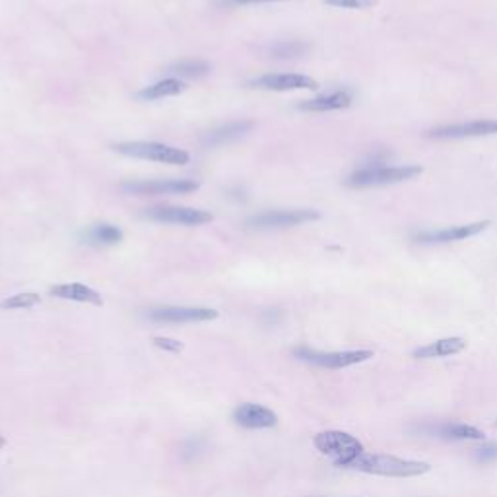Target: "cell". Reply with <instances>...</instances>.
Returning a JSON list of instances; mask_svg holds the SVG:
<instances>
[{
    "mask_svg": "<svg viewBox=\"0 0 497 497\" xmlns=\"http://www.w3.org/2000/svg\"><path fill=\"white\" fill-rule=\"evenodd\" d=\"M350 470H358L363 474L384 478H414L429 472L431 466L422 460H410V458H398L393 455H377V453H365L355 456L350 465Z\"/></svg>",
    "mask_w": 497,
    "mask_h": 497,
    "instance_id": "6da1fadb",
    "label": "cell"
},
{
    "mask_svg": "<svg viewBox=\"0 0 497 497\" xmlns=\"http://www.w3.org/2000/svg\"><path fill=\"white\" fill-rule=\"evenodd\" d=\"M420 166H383V164H373L365 166L346 179V186L352 188H367V186H384L396 185L408 179H414L416 175H422Z\"/></svg>",
    "mask_w": 497,
    "mask_h": 497,
    "instance_id": "7a4b0ae2",
    "label": "cell"
},
{
    "mask_svg": "<svg viewBox=\"0 0 497 497\" xmlns=\"http://www.w3.org/2000/svg\"><path fill=\"white\" fill-rule=\"evenodd\" d=\"M313 443L322 455L332 458V462L340 468H346L355 456L363 453L362 443L346 431H322L315 437Z\"/></svg>",
    "mask_w": 497,
    "mask_h": 497,
    "instance_id": "3957f363",
    "label": "cell"
},
{
    "mask_svg": "<svg viewBox=\"0 0 497 497\" xmlns=\"http://www.w3.org/2000/svg\"><path fill=\"white\" fill-rule=\"evenodd\" d=\"M113 148L119 154L138 157V159H150L157 164H169V166L188 164V154L185 150L159 144V142H121V144H115Z\"/></svg>",
    "mask_w": 497,
    "mask_h": 497,
    "instance_id": "277c9868",
    "label": "cell"
},
{
    "mask_svg": "<svg viewBox=\"0 0 497 497\" xmlns=\"http://www.w3.org/2000/svg\"><path fill=\"white\" fill-rule=\"evenodd\" d=\"M321 214L315 210H266L257 216L248 217L247 226L251 229H284L301 226L305 222H315Z\"/></svg>",
    "mask_w": 497,
    "mask_h": 497,
    "instance_id": "5b68a950",
    "label": "cell"
},
{
    "mask_svg": "<svg viewBox=\"0 0 497 497\" xmlns=\"http://www.w3.org/2000/svg\"><path fill=\"white\" fill-rule=\"evenodd\" d=\"M123 188L138 197H157V195H186L197 191L198 183L193 179H148V181H128Z\"/></svg>",
    "mask_w": 497,
    "mask_h": 497,
    "instance_id": "8992f818",
    "label": "cell"
},
{
    "mask_svg": "<svg viewBox=\"0 0 497 497\" xmlns=\"http://www.w3.org/2000/svg\"><path fill=\"white\" fill-rule=\"evenodd\" d=\"M295 355L303 360V362L319 365V367H327V369H342V367H350V365H358V363L371 360V350H346V352H317V350H309V348H300L295 350Z\"/></svg>",
    "mask_w": 497,
    "mask_h": 497,
    "instance_id": "52a82bcc",
    "label": "cell"
},
{
    "mask_svg": "<svg viewBox=\"0 0 497 497\" xmlns=\"http://www.w3.org/2000/svg\"><path fill=\"white\" fill-rule=\"evenodd\" d=\"M497 135L496 119H482V121H468V123L445 124L431 128L427 136L435 140H460V138H478V136Z\"/></svg>",
    "mask_w": 497,
    "mask_h": 497,
    "instance_id": "ba28073f",
    "label": "cell"
},
{
    "mask_svg": "<svg viewBox=\"0 0 497 497\" xmlns=\"http://www.w3.org/2000/svg\"><path fill=\"white\" fill-rule=\"evenodd\" d=\"M146 217L164 222V224H179V226H202L212 222L214 216L206 210L188 206H154L146 210Z\"/></svg>",
    "mask_w": 497,
    "mask_h": 497,
    "instance_id": "9c48e42d",
    "label": "cell"
},
{
    "mask_svg": "<svg viewBox=\"0 0 497 497\" xmlns=\"http://www.w3.org/2000/svg\"><path fill=\"white\" fill-rule=\"evenodd\" d=\"M253 88L269 92H291V90H317L319 84L305 74H264L253 80Z\"/></svg>",
    "mask_w": 497,
    "mask_h": 497,
    "instance_id": "30bf717a",
    "label": "cell"
},
{
    "mask_svg": "<svg viewBox=\"0 0 497 497\" xmlns=\"http://www.w3.org/2000/svg\"><path fill=\"white\" fill-rule=\"evenodd\" d=\"M155 322H204L217 317V311L206 307H155L148 313Z\"/></svg>",
    "mask_w": 497,
    "mask_h": 497,
    "instance_id": "8fae6325",
    "label": "cell"
},
{
    "mask_svg": "<svg viewBox=\"0 0 497 497\" xmlns=\"http://www.w3.org/2000/svg\"><path fill=\"white\" fill-rule=\"evenodd\" d=\"M489 226V220L484 222H474V224H466V226H453V228L447 229H437V231H425L416 235L418 243H424V245H431V243H451V241H462V239L474 237L480 231Z\"/></svg>",
    "mask_w": 497,
    "mask_h": 497,
    "instance_id": "7c38bea8",
    "label": "cell"
},
{
    "mask_svg": "<svg viewBox=\"0 0 497 497\" xmlns=\"http://www.w3.org/2000/svg\"><path fill=\"white\" fill-rule=\"evenodd\" d=\"M418 431H424V433L431 435V437L445 439V441H482L484 439V431H480L474 425L460 424V422L422 425V427H418Z\"/></svg>",
    "mask_w": 497,
    "mask_h": 497,
    "instance_id": "4fadbf2b",
    "label": "cell"
},
{
    "mask_svg": "<svg viewBox=\"0 0 497 497\" xmlns=\"http://www.w3.org/2000/svg\"><path fill=\"white\" fill-rule=\"evenodd\" d=\"M233 418L239 425L247 429H266L276 425V414L260 404H241Z\"/></svg>",
    "mask_w": 497,
    "mask_h": 497,
    "instance_id": "5bb4252c",
    "label": "cell"
},
{
    "mask_svg": "<svg viewBox=\"0 0 497 497\" xmlns=\"http://www.w3.org/2000/svg\"><path fill=\"white\" fill-rule=\"evenodd\" d=\"M51 295L59 298V300H70V301H80V303H92V305H101L104 300L97 291L86 286V284H59V286H52L49 290Z\"/></svg>",
    "mask_w": 497,
    "mask_h": 497,
    "instance_id": "9a60e30c",
    "label": "cell"
},
{
    "mask_svg": "<svg viewBox=\"0 0 497 497\" xmlns=\"http://www.w3.org/2000/svg\"><path fill=\"white\" fill-rule=\"evenodd\" d=\"M352 105V93L346 90H338V92L324 93L315 99L303 101L300 105L303 111H315V113H322V111H338V109H346Z\"/></svg>",
    "mask_w": 497,
    "mask_h": 497,
    "instance_id": "2e32d148",
    "label": "cell"
},
{
    "mask_svg": "<svg viewBox=\"0 0 497 497\" xmlns=\"http://www.w3.org/2000/svg\"><path fill=\"white\" fill-rule=\"evenodd\" d=\"M466 348V342L458 336H451V338H441L435 340L427 346H422L414 352V358L418 360H431V358H447V355H455L460 353Z\"/></svg>",
    "mask_w": 497,
    "mask_h": 497,
    "instance_id": "e0dca14e",
    "label": "cell"
},
{
    "mask_svg": "<svg viewBox=\"0 0 497 497\" xmlns=\"http://www.w3.org/2000/svg\"><path fill=\"white\" fill-rule=\"evenodd\" d=\"M253 128V121H233V123L217 126L214 130H210L204 136V144L206 146H224L239 140L241 136H245Z\"/></svg>",
    "mask_w": 497,
    "mask_h": 497,
    "instance_id": "ac0fdd59",
    "label": "cell"
},
{
    "mask_svg": "<svg viewBox=\"0 0 497 497\" xmlns=\"http://www.w3.org/2000/svg\"><path fill=\"white\" fill-rule=\"evenodd\" d=\"M181 92H185V84L177 80V78H166V80L152 84V86L144 88L142 92H138V97L144 99V101H154V99L179 95Z\"/></svg>",
    "mask_w": 497,
    "mask_h": 497,
    "instance_id": "d6986e66",
    "label": "cell"
},
{
    "mask_svg": "<svg viewBox=\"0 0 497 497\" xmlns=\"http://www.w3.org/2000/svg\"><path fill=\"white\" fill-rule=\"evenodd\" d=\"M123 239V231L113 224H95L86 231V243L90 245H115Z\"/></svg>",
    "mask_w": 497,
    "mask_h": 497,
    "instance_id": "ffe728a7",
    "label": "cell"
},
{
    "mask_svg": "<svg viewBox=\"0 0 497 497\" xmlns=\"http://www.w3.org/2000/svg\"><path fill=\"white\" fill-rule=\"evenodd\" d=\"M169 72L179 74L183 78H202L210 72V64L206 61H200V59H186V61L175 62Z\"/></svg>",
    "mask_w": 497,
    "mask_h": 497,
    "instance_id": "44dd1931",
    "label": "cell"
},
{
    "mask_svg": "<svg viewBox=\"0 0 497 497\" xmlns=\"http://www.w3.org/2000/svg\"><path fill=\"white\" fill-rule=\"evenodd\" d=\"M305 51H307V45H303L301 41H282L270 49V55L274 59H295Z\"/></svg>",
    "mask_w": 497,
    "mask_h": 497,
    "instance_id": "7402d4cb",
    "label": "cell"
},
{
    "mask_svg": "<svg viewBox=\"0 0 497 497\" xmlns=\"http://www.w3.org/2000/svg\"><path fill=\"white\" fill-rule=\"evenodd\" d=\"M37 303H41V298L37 293H18V295H12L8 300H4L0 303L2 309H30L35 307Z\"/></svg>",
    "mask_w": 497,
    "mask_h": 497,
    "instance_id": "603a6c76",
    "label": "cell"
},
{
    "mask_svg": "<svg viewBox=\"0 0 497 497\" xmlns=\"http://www.w3.org/2000/svg\"><path fill=\"white\" fill-rule=\"evenodd\" d=\"M324 4L334 8H348V10H367L379 4V0H324Z\"/></svg>",
    "mask_w": 497,
    "mask_h": 497,
    "instance_id": "cb8c5ba5",
    "label": "cell"
},
{
    "mask_svg": "<svg viewBox=\"0 0 497 497\" xmlns=\"http://www.w3.org/2000/svg\"><path fill=\"white\" fill-rule=\"evenodd\" d=\"M474 460L480 462V465L497 460V443H487V445H482L480 449H476L474 451Z\"/></svg>",
    "mask_w": 497,
    "mask_h": 497,
    "instance_id": "d4e9b609",
    "label": "cell"
},
{
    "mask_svg": "<svg viewBox=\"0 0 497 497\" xmlns=\"http://www.w3.org/2000/svg\"><path fill=\"white\" fill-rule=\"evenodd\" d=\"M154 344L157 348H162V350L171 353H179L183 350V344L179 340H173V338H154Z\"/></svg>",
    "mask_w": 497,
    "mask_h": 497,
    "instance_id": "484cf974",
    "label": "cell"
},
{
    "mask_svg": "<svg viewBox=\"0 0 497 497\" xmlns=\"http://www.w3.org/2000/svg\"><path fill=\"white\" fill-rule=\"evenodd\" d=\"M260 2H282V0H222V4L239 6V4H260Z\"/></svg>",
    "mask_w": 497,
    "mask_h": 497,
    "instance_id": "4316f807",
    "label": "cell"
},
{
    "mask_svg": "<svg viewBox=\"0 0 497 497\" xmlns=\"http://www.w3.org/2000/svg\"><path fill=\"white\" fill-rule=\"evenodd\" d=\"M4 445H6V439H4V437L0 435V449H2V447H4Z\"/></svg>",
    "mask_w": 497,
    "mask_h": 497,
    "instance_id": "83f0119b",
    "label": "cell"
}]
</instances>
